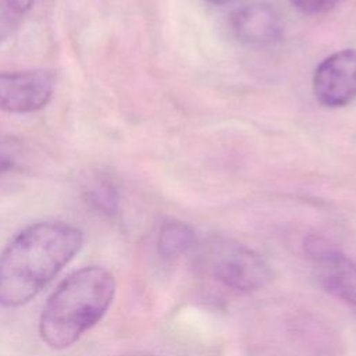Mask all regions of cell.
I'll list each match as a JSON object with an SVG mask.
<instances>
[{"label": "cell", "mask_w": 356, "mask_h": 356, "mask_svg": "<svg viewBox=\"0 0 356 356\" xmlns=\"http://www.w3.org/2000/svg\"><path fill=\"white\" fill-rule=\"evenodd\" d=\"M82 242V231L61 221L19 231L0 253V306L28 303L74 259Z\"/></svg>", "instance_id": "obj_1"}, {"label": "cell", "mask_w": 356, "mask_h": 356, "mask_svg": "<svg viewBox=\"0 0 356 356\" xmlns=\"http://www.w3.org/2000/svg\"><path fill=\"white\" fill-rule=\"evenodd\" d=\"M115 293L113 274L88 266L65 278L50 295L39 318V334L53 349H65L92 328L110 307Z\"/></svg>", "instance_id": "obj_2"}, {"label": "cell", "mask_w": 356, "mask_h": 356, "mask_svg": "<svg viewBox=\"0 0 356 356\" xmlns=\"http://www.w3.org/2000/svg\"><path fill=\"white\" fill-rule=\"evenodd\" d=\"M207 260L213 277L238 292L261 289L273 277L264 257L243 245L218 242L211 246Z\"/></svg>", "instance_id": "obj_3"}, {"label": "cell", "mask_w": 356, "mask_h": 356, "mask_svg": "<svg viewBox=\"0 0 356 356\" xmlns=\"http://www.w3.org/2000/svg\"><path fill=\"white\" fill-rule=\"evenodd\" d=\"M313 90L325 107H342L356 99V49L325 57L314 71Z\"/></svg>", "instance_id": "obj_4"}, {"label": "cell", "mask_w": 356, "mask_h": 356, "mask_svg": "<svg viewBox=\"0 0 356 356\" xmlns=\"http://www.w3.org/2000/svg\"><path fill=\"white\" fill-rule=\"evenodd\" d=\"M305 249L324 288L356 306V263L318 236H309Z\"/></svg>", "instance_id": "obj_5"}, {"label": "cell", "mask_w": 356, "mask_h": 356, "mask_svg": "<svg viewBox=\"0 0 356 356\" xmlns=\"http://www.w3.org/2000/svg\"><path fill=\"white\" fill-rule=\"evenodd\" d=\"M53 93L46 71L0 72V108L8 113H32L44 107Z\"/></svg>", "instance_id": "obj_6"}, {"label": "cell", "mask_w": 356, "mask_h": 356, "mask_svg": "<svg viewBox=\"0 0 356 356\" xmlns=\"http://www.w3.org/2000/svg\"><path fill=\"white\" fill-rule=\"evenodd\" d=\"M236 36L249 44H268L280 38L281 24L275 10L266 3H252L238 8L232 15Z\"/></svg>", "instance_id": "obj_7"}, {"label": "cell", "mask_w": 356, "mask_h": 356, "mask_svg": "<svg viewBox=\"0 0 356 356\" xmlns=\"http://www.w3.org/2000/svg\"><path fill=\"white\" fill-rule=\"evenodd\" d=\"M195 243L192 228L181 221H168L160 228L157 250L164 259H174L184 254Z\"/></svg>", "instance_id": "obj_8"}, {"label": "cell", "mask_w": 356, "mask_h": 356, "mask_svg": "<svg viewBox=\"0 0 356 356\" xmlns=\"http://www.w3.org/2000/svg\"><path fill=\"white\" fill-rule=\"evenodd\" d=\"M92 202L107 213H113L117 209V192L110 184H100L90 192Z\"/></svg>", "instance_id": "obj_9"}, {"label": "cell", "mask_w": 356, "mask_h": 356, "mask_svg": "<svg viewBox=\"0 0 356 356\" xmlns=\"http://www.w3.org/2000/svg\"><path fill=\"white\" fill-rule=\"evenodd\" d=\"M298 10L306 14H323L332 10L343 0H289Z\"/></svg>", "instance_id": "obj_10"}, {"label": "cell", "mask_w": 356, "mask_h": 356, "mask_svg": "<svg viewBox=\"0 0 356 356\" xmlns=\"http://www.w3.org/2000/svg\"><path fill=\"white\" fill-rule=\"evenodd\" d=\"M3 1H4L6 8H7L6 17L25 14L33 4V0H3Z\"/></svg>", "instance_id": "obj_11"}, {"label": "cell", "mask_w": 356, "mask_h": 356, "mask_svg": "<svg viewBox=\"0 0 356 356\" xmlns=\"http://www.w3.org/2000/svg\"><path fill=\"white\" fill-rule=\"evenodd\" d=\"M13 165H14V161L8 156L0 153V174L11 170Z\"/></svg>", "instance_id": "obj_12"}, {"label": "cell", "mask_w": 356, "mask_h": 356, "mask_svg": "<svg viewBox=\"0 0 356 356\" xmlns=\"http://www.w3.org/2000/svg\"><path fill=\"white\" fill-rule=\"evenodd\" d=\"M207 1H210L211 4H217V6H220V4H224V3H227L228 0H207Z\"/></svg>", "instance_id": "obj_13"}]
</instances>
